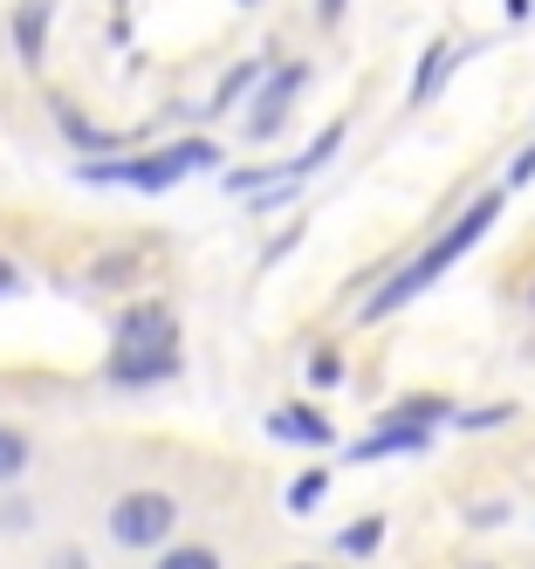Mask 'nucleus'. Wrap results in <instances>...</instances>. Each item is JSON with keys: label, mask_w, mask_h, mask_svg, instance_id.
<instances>
[{"label": "nucleus", "mask_w": 535, "mask_h": 569, "mask_svg": "<svg viewBox=\"0 0 535 569\" xmlns=\"http://www.w3.org/2000/svg\"><path fill=\"white\" fill-rule=\"evenodd\" d=\"M392 419H405V426H433V419H453V405H446L439 391H419V398L392 405Z\"/></svg>", "instance_id": "13"}, {"label": "nucleus", "mask_w": 535, "mask_h": 569, "mask_svg": "<svg viewBox=\"0 0 535 569\" xmlns=\"http://www.w3.org/2000/svg\"><path fill=\"white\" fill-rule=\"evenodd\" d=\"M446 62H453V49H446V42H433V49H426V62H419V76H412V103H426V97L439 90Z\"/></svg>", "instance_id": "14"}, {"label": "nucleus", "mask_w": 535, "mask_h": 569, "mask_svg": "<svg viewBox=\"0 0 535 569\" xmlns=\"http://www.w3.org/2000/svg\"><path fill=\"white\" fill-rule=\"evenodd\" d=\"M28 453H34L28 432H21V426H0V487H14V480L28 473Z\"/></svg>", "instance_id": "12"}, {"label": "nucleus", "mask_w": 535, "mask_h": 569, "mask_svg": "<svg viewBox=\"0 0 535 569\" xmlns=\"http://www.w3.org/2000/svg\"><path fill=\"white\" fill-rule=\"evenodd\" d=\"M179 528V501L165 495V487H131V495H117L110 508V542L117 549H165Z\"/></svg>", "instance_id": "3"}, {"label": "nucleus", "mask_w": 535, "mask_h": 569, "mask_svg": "<svg viewBox=\"0 0 535 569\" xmlns=\"http://www.w3.org/2000/svg\"><path fill=\"white\" fill-rule=\"evenodd\" d=\"M309 378H316V385H344V357H337V350H316V357H309Z\"/></svg>", "instance_id": "19"}, {"label": "nucleus", "mask_w": 535, "mask_h": 569, "mask_svg": "<svg viewBox=\"0 0 535 569\" xmlns=\"http://www.w3.org/2000/svg\"><path fill=\"white\" fill-rule=\"evenodd\" d=\"M528 309H535V281H528Z\"/></svg>", "instance_id": "26"}, {"label": "nucleus", "mask_w": 535, "mask_h": 569, "mask_svg": "<svg viewBox=\"0 0 535 569\" xmlns=\"http://www.w3.org/2000/svg\"><path fill=\"white\" fill-rule=\"evenodd\" d=\"M49 14H56V0H21V8H14V56L34 69L41 62V49H49Z\"/></svg>", "instance_id": "8"}, {"label": "nucleus", "mask_w": 535, "mask_h": 569, "mask_svg": "<svg viewBox=\"0 0 535 569\" xmlns=\"http://www.w3.org/2000/svg\"><path fill=\"white\" fill-rule=\"evenodd\" d=\"M117 343H179V316L165 302H131L117 309Z\"/></svg>", "instance_id": "6"}, {"label": "nucleus", "mask_w": 535, "mask_h": 569, "mask_svg": "<svg viewBox=\"0 0 535 569\" xmlns=\"http://www.w3.org/2000/svg\"><path fill=\"white\" fill-rule=\"evenodd\" d=\"M49 569H90V562H82V556H76V549H62V556H56V562H49Z\"/></svg>", "instance_id": "24"}, {"label": "nucleus", "mask_w": 535, "mask_h": 569, "mask_svg": "<svg viewBox=\"0 0 535 569\" xmlns=\"http://www.w3.org/2000/svg\"><path fill=\"white\" fill-rule=\"evenodd\" d=\"M103 371H110V385H158L179 371V343H117Z\"/></svg>", "instance_id": "5"}, {"label": "nucleus", "mask_w": 535, "mask_h": 569, "mask_svg": "<svg viewBox=\"0 0 535 569\" xmlns=\"http://www.w3.org/2000/svg\"><path fill=\"white\" fill-rule=\"evenodd\" d=\"M323 487H329V473H323V467H309L303 480H288V495H281V501H288V515H309V508L323 501Z\"/></svg>", "instance_id": "16"}, {"label": "nucleus", "mask_w": 535, "mask_h": 569, "mask_svg": "<svg viewBox=\"0 0 535 569\" xmlns=\"http://www.w3.org/2000/svg\"><path fill=\"white\" fill-rule=\"evenodd\" d=\"M158 569H220V549H206V542H179V549H165Z\"/></svg>", "instance_id": "17"}, {"label": "nucleus", "mask_w": 535, "mask_h": 569, "mask_svg": "<svg viewBox=\"0 0 535 569\" xmlns=\"http://www.w3.org/2000/svg\"><path fill=\"white\" fill-rule=\"evenodd\" d=\"M14 289H21V274H14V261H8V254H0V296H14Z\"/></svg>", "instance_id": "23"}, {"label": "nucleus", "mask_w": 535, "mask_h": 569, "mask_svg": "<svg viewBox=\"0 0 535 569\" xmlns=\"http://www.w3.org/2000/svg\"><path fill=\"white\" fill-rule=\"evenodd\" d=\"M494 220H502V192H480L474 207H467L460 220H453V227L433 240V248H426L419 261H405V268L385 281V289H378V296H370V302L357 309V322H385V316H398V309H405L412 296H419V289H433V281H439L453 261H460V254H474V248H480V233H487Z\"/></svg>", "instance_id": "1"}, {"label": "nucleus", "mask_w": 535, "mask_h": 569, "mask_svg": "<svg viewBox=\"0 0 535 569\" xmlns=\"http://www.w3.org/2000/svg\"><path fill=\"white\" fill-rule=\"evenodd\" d=\"M344 8H350V0H316V14H323V28H337V21H344Z\"/></svg>", "instance_id": "22"}, {"label": "nucleus", "mask_w": 535, "mask_h": 569, "mask_svg": "<svg viewBox=\"0 0 535 569\" xmlns=\"http://www.w3.org/2000/svg\"><path fill=\"white\" fill-rule=\"evenodd\" d=\"M288 569H316V562H288Z\"/></svg>", "instance_id": "27"}, {"label": "nucleus", "mask_w": 535, "mask_h": 569, "mask_svg": "<svg viewBox=\"0 0 535 569\" xmlns=\"http://www.w3.org/2000/svg\"><path fill=\"white\" fill-rule=\"evenodd\" d=\"M385 453H426V426L392 419V426H378L370 439H357V446H350V460H385Z\"/></svg>", "instance_id": "9"}, {"label": "nucleus", "mask_w": 535, "mask_h": 569, "mask_svg": "<svg viewBox=\"0 0 535 569\" xmlns=\"http://www.w3.org/2000/svg\"><path fill=\"white\" fill-rule=\"evenodd\" d=\"M378 542H385V521H378V515H364V521L337 528V549H344L350 562H364V556H378Z\"/></svg>", "instance_id": "11"}, {"label": "nucleus", "mask_w": 535, "mask_h": 569, "mask_svg": "<svg viewBox=\"0 0 535 569\" xmlns=\"http://www.w3.org/2000/svg\"><path fill=\"white\" fill-rule=\"evenodd\" d=\"M261 76H268L261 62H240V69L227 76V83H220V97H214V110H234L240 97H255V83H261Z\"/></svg>", "instance_id": "15"}, {"label": "nucleus", "mask_w": 535, "mask_h": 569, "mask_svg": "<svg viewBox=\"0 0 535 569\" xmlns=\"http://www.w3.org/2000/svg\"><path fill=\"white\" fill-rule=\"evenodd\" d=\"M515 419V405H480V412H453V426L460 432H494V426H508Z\"/></svg>", "instance_id": "18"}, {"label": "nucleus", "mask_w": 535, "mask_h": 569, "mask_svg": "<svg viewBox=\"0 0 535 569\" xmlns=\"http://www.w3.org/2000/svg\"><path fill=\"white\" fill-rule=\"evenodd\" d=\"M255 90H261V103L247 110V138L261 144V138H275V131H281V117L296 110V97L309 90V62H281L275 76H261Z\"/></svg>", "instance_id": "4"}, {"label": "nucleus", "mask_w": 535, "mask_h": 569, "mask_svg": "<svg viewBox=\"0 0 535 569\" xmlns=\"http://www.w3.org/2000/svg\"><path fill=\"white\" fill-rule=\"evenodd\" d=\"M56 124H62V131H69L82 151H90V158H97V151H123V144H138V138H123V131H97L90 117H76L69 103H56Z\"/></svg>", "instance_id": "10"}, {"label": "nucleus", "mask_w": 535, "mask_h": 569, "mask_svg": "<svg viewBox=\"0 0 535 569\" xmlns=\"http://www.w3.org/2000/svg\"><path fill=\"white\" fill-rule=\"evenodd\" d=\"M268 432L288 439V446H329V439H337V426H329L316 405H275V412H268Z\"/></svg>", "instance_id": "7"}, {"label": "nucleus", "mask_w": 535, "mask_h": 569, "mask_svg": "<svg viewBox=\"0 0 535 569\" xmlns=\"http://www.w3.org/2000/svg\"><path fill=\"white\" fill-rule=\"evenodd\" d=\"M502 515H508L502 501H480V508H467V521H480V528H494V521H502Z\"/></svg>", "instance_id": "21"}, {"label": "nucleus", "mask_w": 535, "mask_h": 569, "mask_svg": "<svg viewBox=\"0 0 535 569\" xmlns=\"http://www.w3.org/2000/svg\"><path fill=\"white\" fill-rule=\"evenodd\" d=\"M528 179H535V144H528V151L515 158V166H508V186H528Z\"/></svg>", "instance_id": "20"}, {"label": "nucleus", "mask_w": 535, "mask_h": 569, "mask_svg": "<svg viewBox=\"0 0 535 569\" xmlns=\"http://www.w3.org/2000/svg\"><path fill=\"white\" fill-rule=\"evenodd\" d=\"M206 166H220V144L186 138V144H172V151H145V158H90V166H82V179H90V186L165 192V186H179L186 172H206Z\"/></svg>", "instance_id": "2"}, {"label": "nucleus", "mask_w": 535, "mask_h": 569, "mask_svg": "<svg viewBox=\"0 0 535 569\" xmlns=\"http://www.w3.org/2000/svg\"><path fill=\"white\" fill-rule=\"evenodd\" d=\"M502 8H508V14H515V21H528V0H502Z\"/></svg>", "instance_id": "25"}]
</instances>
